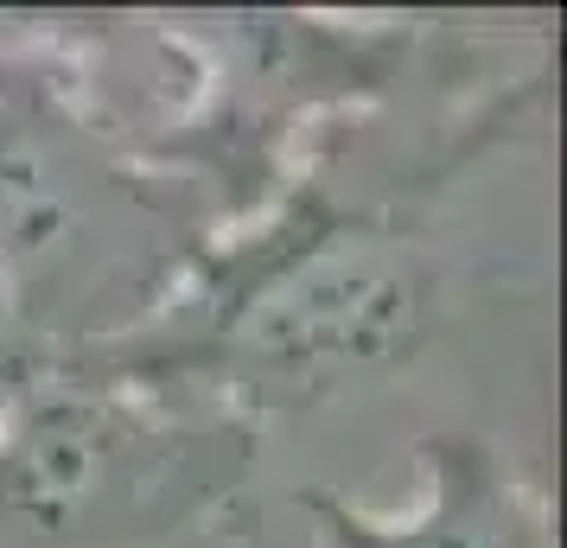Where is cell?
Here are the masks:
<instances>
[{"mask_svg": "<svg viewBox=\"0 0 567 548\" xmlns=\"http://www.w3.org/2000/svg\"><path fill=\"white\" fill-rule=\"evenodd\" d=\"M548 64L446 96V77L307 141L287 179L217 224L147 325L64 376L205 402L224 415H307L383 390L427 351L453 268L434 210L465 166L548 122Z\"/></svg>", "mask_w": 567, "mask_h": 548, "instance_id": "6da1fadb", "label": "cell"}, {"mask_svg": "<svg viewBox=\"0 0 567 548\" xmlns=\"http://www.w3.org/2000/svg\"><path fill=\"white\" fill-rule=\"evenodd\" d=\"M217 230L96 96L71 20H0V402L166 307Z\"/></svg>", "mask_w": 567, "mask_h": 548, "instance_id": "7a4b0ae2", "label": "cell"}, {"mask_svg": "<svg viewBox=\"0 0 567 548\" xmlns=\"http://www.w3.org/2000/svg\"><path fill=\"white\" fill-rule=\"evenodd\" d=\"M173 64L166 103L128 147L205 192L217 224L256 210L319 128L434 83L446 32L332 13H173L147 20Z\"/></svg>", "mask_w": 567, "mask_h": 548, "instance_id": "3957f363", "label": "cell"}, {"mask_svg": "<svg viewBox=\"0 0 567 548\" xmlns=\"http://www.w3.org/2000/svg\"><path fill=\"white\" fill-rule=\"evenodd\" d=\"M261 427L103 376L0 402V548H179L230 510Z\"/></svg>", "mask_w": 567, "mask_h": 548, "instance_id": "277c9868", "label": "cell"}, {"mask_svg": "<svg viewBox=\"0 0 567 548\" xmlns=\"http://www.w3.org/2000/svg\"><path fill=\"white\" fill-rule=\"evenodd\" d=\"M414 510H363L338 492H300L312 548H555V504L536 472H523L485 434H421Z\"/></svg>", "mask_w": 567, "mask_h": 548, "instance_id": "5b68a950", "label": "cell"}]
</instances>
